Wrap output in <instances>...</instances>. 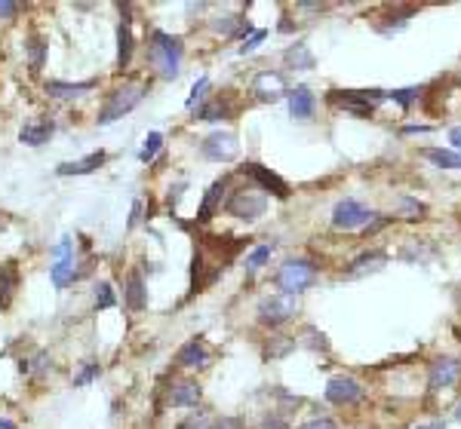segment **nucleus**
<instances>
[{"instance_id":"1","label":"nucleus","mask_w":461,"mask_h":429,"mask_svg":"<svg viewBox=\"0 0 461 429\" xmlns=\"http://www.w3.org/2000/svg\"><path fill=\"white\" fill-rule=\"evenodd\" d=\"M182 55H184L182 37H173V34H166V31H154L151 34L148 62L160 71V77L175 80V77H179V68H182Z\"/></svg>"},{"instance_id":"2","label":"nucleus","mask_w":461,"mask_h":429,"mask_svg":"<svg viewBox=\"0 0 461 429\" xmlns=\"http://www.w3.org/2000/svg\"><path fill=\"white\" fill-rule=\"evenodd\" d=\"M277 285L283 289V295H295L299 298L304 289L317 282V264L308 261V257H289L280 270H277Z\"/></svg>"},{"instance_id":"3","label":"nucleus","mask_w":461,"mask_h":429,"mask_svg":"<svg viewBox=\"0 0 461 429\" xmlns=\"http://www.w3.org/2000/svg\"><path fill=\"white\" fill-rule=\"evenodd\" d=\"M145 95H148V86H141V83H126V86H120V89H114L105 98L102 111H98V126H108V123L123 117V113H130L132 107H139V102Z\"/></svg>"},{"instance_id":"4","label":"nucleus","mask_w":461,"mask_h":429,"mask_svg":"<svg viewBox=\"0 0 461 429\" xmlns=\"http://www.w3.org/2000/svg\"><path fill=\"white\" fill-rule=\"evenodd\" d=\"M385 98H388V92H381V89H332L329 92V102L357 113V117H369L375 111V104H381Z\"/></svg>"},{"instance_id":"5","label":"nucleus","mask_w":461,"mask_h":429,"mask_svg":"<svg viewBox=\"0 0 461 429\" xmlns=\"http://www.w3.org/2000/svg\"><path fill=\"white\" fill-rule=\"evenodd\" d=\"M225 209H228V214H234V218H240V221H246V224H252V221H259L261 214H265L268 209V199H265V193L261 190H234L231 193V199L225 203Z\"/></svg>"},{"instance_id":"6","label":"nucleus","mask_w":461,"mask_h":429,"mask_svg":"<svg viewBox=\"0 0 461 429\" xmlns=\"http://www.w3.org/2000/svg\"><path fill=\"white\" fill-rule=\"evenodd\" d=\"M299 313V298L295 295H274L259 304V322L265 328H280Z\"/></svg>"},{"instance_id":"7","label":"nucleus","mask_w":461,"mask_h":429,"mask_svg":"<svg viewBox=\"0 0 461 429\" xmlns=\"http://www.w3.org/2000/svg\"><path fill=\"white\" fill-rule=\"evenodd\" d=\"M369 221H372V214L357 199H342L336 206V212H332V227L336 230H357V227H366Z\"/></svg>"},{"instance_id":"8","label":"nucleus","mask_w":461,"mask_h":429,"mask_svg":"<svg viewBox=\"0 0 461 429\" xmlns=\"http://www.w3.org/2000/svg\"><path fill=\"white\" fill-rule=\"evenodd\" d=\"M200 154L212 163H231L234 156L240 154V145H237V135L234 132H212L207 141L200 145Z\"/></svg>"},{"instance_id":"9","label":"nucleus","mask_w":461,"mask_h":429,"mask_svg":"<svg viewBox=\"0 0 461 429\" xmlns=\"http://www.w3.org/2000/svg\"><path fill=\"white\" fill-rule=\"evenodd\" d=\"M363 396H366V390L360 386V381H354L347 374H338L326 383V402H332V405H354Z\"/></svg>"},{"instance_id":"10","label":"nucleus","mask_w":461,"mask_h":429,"mask_svg":"<svg viewBox=\"0 0 461 429\" xmlns=\"http://www.w3.org/2000/svg\"><path fill=\"white\" fill-rule=\"evenodd\" d=\"M240 175H246V178H252L255 184H259L261 190H268V193H274V197H280V199H286L289 197V184L283 181L280 175H274L271 169H265V166H259V163H243L240 166Z\"/></svg>"},{"instance_id":"11","label":"nucleus","mask_w":461,"mask_h":429,"mask_svg":"<svg viewBox=\"0 0 461 429\" xmlns=\"http://www.w3.org/2000/svg\"><path fill=\"white\" fill-rule=\"evenodd\" d=\"M461 381V359H452V356H443V359H437L430 365L428 371V386L430 390H449V386H455Z\"/></svg>"},{"instance_id":"12","label":"nucleus","mask_w":461,"mask_h":429,"mask_svg":"<svg viewBox=\"0 0 461 429\" xmlns=\"http://www.w3.org/2000/svg\"><path fill=\"white\" fill-rule=\"evenodd\" d=\"M252 95H259L261 102H280L286 95V80L277 71H259L252 80Z\"/></svg>"},{"instance_id":"13","label":"nucleus","mask_w":461,"mask_h":429,"mask_svg":"<svg viewBox=\"0 0 461 429\" xmlns=\"http://www.w3.org/2000/svg\"><path fill=\"white\" fill-rule=\"evenodd\" d=\"M53 132H55V123H53V120L40 117V120H31V123L22 126V132H19V141H22V145H28V147H40V145H46V141L53 138Z\"/></svg>"},{"instance_id":"14","label":"nucleus","mask_w":461,"mask_h":429,"mask_svg":"<svg viewBox=\"0 0 461 429\" xmlns=\"http://www.w3.org/2000/svg\"><path fill=\"white\" fill-rule=\"evenodd\" d=\"M175 362H179L182 368H203V365L209 362V353H207V343H203V338H191L179 349Z\"/></svg>"},{"instance_id":"15","label":"nucleus","mask_w":461,"mask_h":429,"mask_svg":"<svg viewBox=\"0 0 461 429\" xmlns=\"http://www.w3.org/2000/svg\"><path fill=\"white\" fill-rule=\"evenodd\" d=\"M123 300H126V307H130L132 313H141L148 307V291H145V282H141L139 270H130V276H126Z\"/></svg>"},{"instance_id":"16","label":"nucleus","mask_w":461,"mask_h":429,"mask_svg":"<svg viewBox=\"0 0 461 429\" xmlns=\"http://www.w3.org/2000/svg\"><path fill=\"white\" fill-rule=\"evenodd\" d=\"M314 95H311L308 86H295L293 92H289V113H293L295 120H311L314 117Z\"/></svg>"},{"instance_id":"17","label":"nucleus","mask_w":461,"mask_h":429,"mask_svg":"<svg viewBox=\"0 0 461 429\" xmlns=\"http://www.w3.org/2000/svg\"><path fill=\"white\" fill-rule=\"evenodd\" d=\"M200 396H203V390L194 381H182L169 390V405L173 408H194L200 402Z\"/></svg>"},{"instance_id":"18","label":"nucleus","mask_w":461,"mask_h":429,"mask_svg":"<svg viewBox=\"0 0 461 429\" xmlns=\"http://www.w3.org/2000/svg\"><path fill=\"white\" fill-rule=\"evenodd\" d=\"M388 264V255L381 252V248H375V252H366L360 255L357 261H351V267H347V276H363V273H375V270H381Z\"/></svg>"},{"instance_id":"19","label":"nucleus","mask_w":461,"mask_h":429,"mask_svg":"<svg viewBox=\"0 0 461 429\" xmlns=\"http://www.w3.org/2000/svg\"><path fill=\"white\" fill-rule=\"evenodd\" d=\"M16 289H19V267L16 264H3L0 267V310H6L12 304Z\"/></svg>"},{"instance_id":"20","label":"nucleus","mask_w":461,"mask_h":429,"mask_svg":"<svg viewBox=\"0 0 461 429\" xmlns=\"http://www.w3.org/2000/svg\"><path fill=\"white\" fill-rule=\"evenodd\" d=\"M105 160H108L105 150H96V154H87L83 160H77V163H62L55 172H59V175H89V172H96Z\"/></svg>"},{"instance_id":"21","label":"nucleus","mask_w":461,"mask_h":429,"mask_svg":"<svg viewBox=\"0 0 461 429\" xmlns=\"http://www.w3.org/2000/svg\"><path fill=\"white\" fill-rule=\"evenodd\" d=\"M92 89H96V80H87V83L49 80V83H46V95H53V98H80L83 92H92Z\"/></svg>"},{"instance_id":"22","label":"nucleus","mask_w":461,"mask_h":429,"mask_svg":"<svg viewBox=\"0 0 461 429\" xmlns=\"http://www.w3.org/2000/svg\"><path fill=\"white\" fill-rule=\"evenodd\" d=\"M283 59H286V64H289V68H295V71H314V64H317L314 53H311L304 43H295V46H289Z\"/></svg>"},{"instance_id":"23","label":"nucleus","mask_w":461,"mask_h":429,"mask_svg":"<svg viewBox=\"0 0 461 429\" xmlns=\"http://www.w3.org/2000/svg\"><path fill=\"white\" fill-rule=\"evenodd\" d=\"M132 49H136V40H132V31H130V21L117 28V64L126 68L132 62Z\"/></svg>"},{"instance_id":"24","label":"nucleus","mask_w":461,"mask_h":429,"mask_svg":"<svg viewBox=\"0 0 461 429\" xmlns=\"http://www.w3.org/2000/svg\"><path fill=\"white\" fill-rule=\"evenodd\" d=\"M222 193H225V181H216V184H212V188L207 190L200 212H197V224H207V221L212 218V212H216L218 203H222Z\"/></svg>"},{"instance_id":"25","label":"nucleus","mask_w":461,"mask_h":429,"mask_svg":"<svg viewBox=\"0 0 461 429\" xmlns=\"http://www.w3.org/2000/svg\"><path fill=\"white\" fill-rule=\"evenodd\" d=\"M218 34H225V37H246V34H252V25L246 19H240V16H228V19H218L216 25Z\"/></svg>"},{"instance_id":"26","label":"nucleus","mask_w":461,"mask_h":429,"mask_svg":"<svg viewBox=\"0 0 461 429\" xmlns=\"http://www.w3.org/2000/svg\"><path fill=\"white\" fill-rule=\"evenodd\" d=\"M421 156H428L434 166L440 169H461V156L452 154V150H443V147H424Z\"/></svg>"},{"instance_id":"27","label":"nucleus","mask_w":461,"mask_h":429,"mask_svg":"<svg viewBox=\"0 0 461 429\" xmlns=\"http://www.w3.org/2000/svg\"><path fill=\"white\" fill-rule=\"evenodd\" d=\"M49 276H53V285L55 289H65V285L74 282V261L71 257H65V261H55L53 267H49Z\"/></svg>"},{"instance_id":"28","label":"nucleus","mask_w":461,"mask_h":429,"mask_svg":"<svg viewBox=\"0 0 461 429\" xmlns=\"http://www.w3.org/2000/svg\"><path fill=\"white\" fill-rule=\"evenodd\" d=\"M228 104L222 102V98H216V102H209V104H203L200 111H197V117L200 120H207V123H218V120H225L228 117Z\"/></svg>"},{"instance_id":"29","label":"nucleus","mask_w":461,"mask_h":429,"mask_svg":"<svg viewBox=\"0 0 461 429\" xmlns=\"http://www.w3.org/2000/svg\"><path fill=\"white\" fill-rule=\"evenodd\" d=\"M397 209H400V218H406V221H421L424 218V206L412 197H400L397 199Z\"/></svg>"},{"instance_id":"30","label":"nucleus","mask_w":461,"mask_h":429,"mask_svg":"<svg viewBox=\"0 0 461 429\" xmlns=\"http://www.w3.org/2000/svg\"><path fill=\"white\" fill-rule=\"evenodd\" d=\"M28 59H31V71H40L44 68V59H46V43L40 37H31L28 40Z\"/></svg>"},{"instance_id":"31","label":"nucleus","mask_w":461,"mask_h":429,"mask_svg":"<svg viewBox=\"0 0 461 429\" xmlns=\"http://www.w3.org/2000/svg\"><path fill=\"white\" fill-rule=\"evenodd\" d=\"M421 95V89L418 86H406V89H394V92H388V98H394L397 104L403 107V111H409V107L415 104V98Z\"/></svg>"},{"instance_id":"32","label":"nucleus","mask_w":461,"mask_h":429,"mask_svg":"<svg viewBox=\"0 0 461 429\" xmlns=\"http://www.w3.org/2000/svg\"><path fill=\"white\" fill-rule=\"evenodd\" d=\"M163 147V135L160 132H151L145 138V145H141V150H139V160L141 163H151L154 156H157V150Z\"/></svg>"},{"instance_id":"33","label":"nucleus","mask_w":461,"mask_h":429,"mask_svg":"<svg viewBox=\"0 0 461 429\" xmlns=\"http://www.w3.org/2000/svg\"><path fill=\"white\" fill-rule=\"evenodd\" d=\"M293 349H295V338H274L265 347V356L277 359V356H286V353H293Z\"/></svg>"},{"instance_id":"34","label":"nucleus","mask_w":461,"mask_h":429,"mask_svg":"<svg viewBox=\"0 0 461 429\" xmlns=\"http://www.w3.org/2000/svg\"><path fill=\"white\" fill-rule=\"evenodd\" d=\"M271 252H274V246H259V248H252L250 257H246V270H250V273L261 270V264L271 257Z\"/></svg>"},{"instance_id":"35","label":"nucleus","mask_w":461,"mask_h":429,"mask_svg":"<svg viewBox=\"0 0 461 429\" xmlns=\"http://www.w3.org/2000/svg\"><path fill=\"white\" fill-rule=\"evenodd\" d=\"M175 429H216V420L207 417V414H191V417H184Z\"/></svg>"},{"instance_id":"36","label":"nucleus","mask_w":461,"mask_h":429,"mask_svg":"<svg viewBox=\"0 0 461 429\" xmlns=\"http://www.w3.org/2000/svg\"><path fill=\"white\" fill-rule=\"evenodd\" d=\"M117 304V298H114V291H111V285L108 282H98V289H96V310H108V307H114Z\"/></svg>"},{"instance_id":"37","label":"nucleus","mask_w":461,"mask_h":429,"mask_svg":"<svg viewBox=\"0 0 461 429\" xmlns=\"http://www.w3.org/2000/svg\"><path fill=\"white\" fill-rule=\"evenodd\" d=\"M207 89H209V77H200V80L194 83V89H191V95H188V102H184V107H188V111H194L197 102H203V98H207V95H203Z\"/></svg>"},{"instance_id":"38","label":"nucleus","mask_w":461,"mask_h":429,"mask_svg":"<svg viewBox=\"0 0 461 429\" xmlns=\"http://www.w3.org/2000/svg\"><path fill=\"white\" fill-rule=\"evenodd\" d=\"M96 377H98V365H96V362H87V365L80 368V374L74 377V386H87V383L96 381Z\"/></svg>"},{"instance_id":"39","label":"nucleus","mask_w":461,"mask_h":429,"mask_svg":"<svg viewBox=\"0 0 461 429\" xmlns=\"http://www.w3.org/2000/svg\"><path fill=\"white\" fill-rule=\"evenodd\" d=\"M372 218H375V221H369V224L363 227V236H375V233L381 230V227H388V224L394 221V218H388V214H372Z\"/></svg>"},{"instance_id":"40","label":"nucleus","mask_w":461,"mask_h":429,"mask_svg":"<svg viewBox=\"0 0 461 429\" xmlns=\"http://www.w3.org/2000/svg\"><path fill=\"white\" fill-rule=\"evenodd\" d=\"M259 429H289V426H286V420H283L280 414H265V420H261Z\"/></svg>"},{"instance_id":"41","label":"nucleus","mask_w":461,"mask_h":429,"mask_svg":"<svg viewBox=\"0 0 461 429\" xmlns=\"http://www.w3.org/2000/svg\"><path fill=\"white\" fill-rule=\"evenodd\" d=\"M265 37H268V34H265V31H252V37H250V40H243V46H240V55H246V53H252V49H255V46H259V43H261V40H265Z\"/></svg>"},{"instance_id":"42","label":"nucleus","mask_w":461,"mask_h":429,"mask_svg":"<svg viewBox=\"0 0 461 429\" xmlns=\"http://www.w3.org/2000/svg\"><path fill=\"white\" fill-rule=\"evenodd\" d=\"M299 429H338V426L332 423L329 417H314V420H308V423H302Z\"/></svg>"},{"instance_id":"43","label":"nucleus","mask_w":461,"mask_h":429,"mask_svg":"<svg viewBox=\"0 0 461 429\" xmlns=\"http://www.w3.org/2000/svg\"><path fill=\"white\" fill-rule=\"evenodd\" d=\"M71 248H74V242H71V239H68V236H65V239H62V242H59V246H55V248H53V255H55V261H65V257H71Z\"/></svg>"},{"instance_id":"44","label":"nucleus","mask_w":461,"mask_h":429,"mask_svg":"<svg viewBox=\"0 0 461 429\" xmlns=\"http://www.w3.org/2000/svg\"><path fill=\"white\" fill-rule=\"evenodd\" d=\"M16 10H19V6L12 3V0H0V19H12V16H16Z\"/></svg>"},{"instance_id":"45","label":"nucleus","mask_w":461,"mask_h":429,"mask_svg":"<svg viewBox=\"0 0 461 429\" xmlns=\"http://www.w3.org/2000/svg\"><path fill=\"white\" fill-rule=\"evenodd\" d=\"M141 221V203H132V218H130V230Z\"/></svg>"},{"instance_id":"46","label":"nucleus","mask_w":461,"mask_h":429,"mask_svg":"<svg viewBox=\"0 0 461 429\" xmlns=\"http://www.w3.org/2000/svg\"><path fill=\"white\" fill-rule=\"evenodd\" d=\"M449 141H452V145H455V147L461 150V126H458V129H452V132H449Z\"/></svg>"},{"instance_id":"47","label":"nucleus","mask_w":461,"mask_h":429,"mask_svg":"<svg viewBox=\"0 0 461 429\" xmlns=\"http://www.w3.org/2000/svg\"><path fill=\"white\" fill-rule=\"evenodd\" d=\"M415 429H446L440 420H434V423H424V426H415Z\"/></svg>"},{"instance_id":"48","label":"nucleus","mask_w":461,"mask_h":429,"mask_svg":"<svg viewBox=\"0 0 461 429\" xmlns=\"http://www.w3.org/2000/svg\"><path fill=\"white\" fill-rule=\"evenodd\" d=\"M0 429H16V426H12L10 420H3V417H0Z\"/></svg>"},{"instance_id":"49","label":"nucleus","mask_w":461,"mask_h":429,"mask_svg":"<svg viewBox=\"0 0 461 429\" xmlns=\"http://www.w3.org/2000/svg\"><path fill=\"white\" fill-rule=\"evenodd\" d=\"M458 420H461V408H458Z\"/></svg>"}]
</instances>
